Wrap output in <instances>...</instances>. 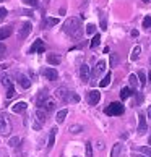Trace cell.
I'll use <instances>...</instances> for the list:
<instances>
[{
    "mask_svg": "<svg viewBox=\"0 0 151 157\" xmlns=\"http://www.w3.org/2000/svg\"><path fill=\"white\" fill-rule=\"evenodd\" d=\"M120 138H122V139H127V138H129V135H127V133H122Z\"/></svg>",
    "mask_w": 151,
    "mask_h": 157,
    "instance_id": "46",
    "label": "cell"
},
{
    "mask_svg": "<svg viewBox=\"0 0 151 157\" xmlns=\"http://www.w3.org/2000/svg\"><path fill=\"white\" fill-rule=\"evenodd\" d=\"M125 154V146L122 143H117L112 146V151H111V157H124Z\"/></svg>",
    "mask_w": 151,
    "mask_h": 157,
    "instance_id": "11",
    "label": "cell"
},
{
    "mask_svg": "<svg viewBox=\"0 0 151 157\" xmlns=\"http://www.w3.org/2000/svg\"><path fill=\"white\" fill-rule=\"evenodd\" d=\"M149 63H151V57H149Z\"/></svg>",
    "mask_w": 151,
    "mask_h": 157,
    "instance_id": "52",
    "label": "cell"
},
{
    "mask_svg": "<svg viewBox=\"0 0 151 157\" xmlns=\"http://www.w3.org/2000/svg\"><path fill=\"white\" fill-rule=\"evenodd\" d=\"M23 3L34 8V7H38V5H39V0H23Z\"/></svg>",
    "mask_w": 151,
    "mask_h": 157,
    "instance_id": "33",
    "label": "cell"
},
{
    "mask_svg": "<svg viewBox=\"0 0 151 157\" xmlns=\"http://www.w3.org/2000/svg\"><path fill=\"white\" fill-rule=\"evenodd\" d=\"M146 115H148V118H151V105L148 107V112H146Z\"/></svg>",
    "mask_w": 151,
    "mask_h": 157,
    "instance_id": "47",
    "label": "cell"
},
{
    "mask_svg": "<svg viewBox=\"0 0 151 157\" xmlns=\"http://www.w3.org/2000/svg\"><path fill=\"white\" fill-rule=\"evenodd\" d=\"M101 29L102 31H106L107 29V20H106V15H101Z\"/></svg>",
    "mask_w": 151,
    "mask_h": 157,
    "instance_id": "35",
    "label": "cell"
},
{
    "mask_svg": "<svg viewBox=\"0 0 151 157\" xmlns=\"http://www.w3.org/2000/svg\"><path fill=\"white\" fill-rule=\"evenodd\" d=\"M13 96H15V88H13V84H11L7 88V99H11Z\"/></svg>",
    "mask_w": 151,
    "mask_h": 157,
    "instance_id": "38",
    "label": "cell"
},
{
    "mask_svg": "<svg viewBox=\"0 0 151 157\" xmlns=\"http://www.w3.org/2000/svg\"><path fill=\"white\" fill-rule=\"evenodd\" d=\"M26 109H28V104L23 102V101H20V102H16V104L11 105V110H13L15 113H21V112H25Z\"/></svg>",
    "mask_w": 151,
    "mask_h": 157,
    "instance_id": "18",
    "label": "cell"
},
{
    "mask_svg": "<svg viewBox=\"0 0 151 157\" xmlns=\"http://www.w3.org/2000/svg\"><path fill=\"white\" fill-rule=\"evenodd\" d=\"M149 26H151V16H145L143 18V28H146V29H149Z\"/></svg>",
    "mask_w": 151,
    "mask_h": 157,
    "instance_id": "37",
    "label": "cell"
},
{
    "mask_svg": "<svg viewBox=\"0 0 151 157\" xmlns=\"http://www.w3.org/2000/svg\"><path fill=\"white\" fill-rule=\"evenodd\" d=\"M138 81H140V86H141V88H145V84H146V73H145L143 70H140V71H138Z\"/></svg>",
    "mask_w": 151,
    "mask_h": 157,
    "instance_id": "26",
    "label": "cell"
},
{
    "mask_svg": "<svg viewBox=\"0 0 151 157\" xmlns=\"http://www.w3.org/2000/svg\"><path fill=\"white\" fill-rule=\"evenodd\" d=\"M2 2H5V0H0V3H2Z\"/></svg>",
    "mask_w": 151,
    "mask_h": 157,
    "instance_id": "51",
    "label": "cell"
},
{
    "mask_svg": "<svg viewBox=\"0 0 151 157\" xmlns=\"http://www.w3.org/2000/svg\"><path fill=\"white\" fill-rule=\"evenodd\" d=\"M20 141H21V139H20L18 136H13V138H10L8 146H10V147H18V146H20Z\"/></svg>",
    "mask_w": 151,
    "mask_h": 157,
    "instance_id": "27",
    "label": "cell"
},
{
    "mask_svg": "<svg viewBox=\"0 0 151 157\" xmlns=\"http://www.w3.org/2000/svg\"><path fill=\"white\" fill-rule=\"evenodd\" d=\"M143 2H145V3H146V2H149V0H143Z\"/></svg>",
    "mask_w": 151,
    "mask_h": 157,
    "instance_id": "50",
    "label": "cell"
},
{
    "mask_svg": "<svg viewBox=\"0 0 151 157\" xmlns=\"http://www.w3.org/2000/svg\"><path fill=\"white\" fill-rule=\"evenodd\" d=\"M57 126H54V128H50V131H49V143H47V147L50 149L52 146L55 144V135H57Z\"/></svg>",
    "mask_w": 151,
    "mask_h": 157,
    "instance_id": "20",
    "label": "cell"
},
{
    "mask_svg": "<svg viewBox=\"0 0 151 157\" xmlns=\"http://www.w3.org/2000/svg\"><path fill=\"white\" fill-rule=\"evenodd\" d=\"M85 130V126L83 125H78V123H75V125H70L68 126V131L72 133V135H78V133H81Z\"/></svg>",
    "mask_w": 151,
    "mask_h": 157,
    "instance_id": "23",
    "label": "cell"
},
{
    "mask_svg": "<svg viewBox=\"0 0 151 157\" xmlns=\"http://www.w3.org/2000/svg\"><path fill=\"white\" fill-rule=\"evenodd\" d=\"M140 152L143 154V155H146V157H151V146H141L140 149Z\"/></svg>",
    "mask_w": 151,
    "mask_h": 157,
    "instance_id": "30",
    "label": "cell"
},
{
    "mask_svg": "<svg viewBox=\"0 0 151 157\" xmlns=\"http://www.w3.org/2000/svg\"><path fill=\"white\" fill-rule=\"evenodd\" d=\"M11 33H13V28H11V26H3V28H0V40H5L7 37H10Z\"/></svg>",
    "mask_w": 151,
    "mask_h": 157,
    "instance_id": "19",
    "label": "cell"
},
{
    "mask_svg": "<svg viewBox=\"0 0 151 157\" xmlns=\"http://www.w3.org/2000/svg\"><path fill=\"white\" fill-rule=\"evenodd\" d=\"M44 42L41 39H36L34 40V44L31 45V49H30V54H36V52H39V54H44Z\"/></svg>",
    "mask_w": 151,
    "mask_h": 157,
    "instance_id": "12",
    "label": "cell"
},
{
    "mask_svg": "<svg viewBox=\"0 0 151 157\" xmlns=\"http://www.w3.org/2000/svg\"><path fill=\"white\" fill-rule=\"evenodd\" d=\"M80 101V96L78 94H73V92H70V99H68V102H78Z\"/></svg>",
    "mask_w": 151,
    "mask_h": 157,
    "instance_id": "42",
    "label": "cell"
},
{
    "mask_svg": "<svg viewBox=\"0 0 151 157\" xmlns=\"http://www.w3.org/2000/svg\"><path fill=\"white\" fill-rule=\"evenodd\" d=\"M67 115H68V110H67V109L59 110V112H57V117H55L57 123H63V121H65V118H67Z\"/></svg>",
    "mask_w": 151,
    "mask_h": 157,
    "instance_id": "21",
    "label": "cell"
},
{
    "mask_svg": "<svg viewBox=\"0 0 151 157\" xmlns=\"http://www.w3.org/2000/svg\"><path fill=\"white\" fill-rule=\"evenodd\" d=\"M111 78H112V73H111V71H109V73H106V76H104V78H102V81L99 83V86H101V88H107V86H109V83H111Z\"/></svg>",
    "mask_w": 151,
    "mask_h": 157,
    "instance_id": "25",
    "label": "cell"
},
{
    "mask_svg": "<svg viewBox=\"0 0 151 157\" xmlns=\"http://www.w3.org/2000/svg\"><path fill=\"white\" fill-rule=\"evenodd\" d=\"M96 33V26L93 25V23H89L88 26H86V34H94Z\"/></svg>",
    "mask_w": 151,
    "mask_h": 157,
    "instance_id": "40",
    "label": "cell"
},
{
    "mask_svg": "<svg viewBox=\"0 0 151 157\" xmlns=\"http://www.w3.org/2000/svg\"><path fill=\"white\" fill-rule=\"evenodd\" d=\"M130 34H132V37H137V36H138V31H137V29H133Z\"/></svg>",
    "mask_w": 151,
    "mask_h": 157,
    "instance_id": "45",
    "label": "cell"
},
{
    "mask_svg": "<svg viewBox=\"0 0 151 157\" xmlns=\"http://www.w3.org/2000/svg\"><path fill=\"white\" fill-rule=\"evenodd\" d=\"M101 42V36L99 34H94V37H93V40H91V44H89V47L91 49H94V47H97V44Z\"/></svg>",
    "mask_w": 151,
    "mask_h": 157,
    "instance_id": "28",
    "label": "cell"
},
{
    "mask_svg": "<svg viewBox=\"0 0 151 157\" xmlns=\"http://www.w3.org/2000/svg\"><path fill=\"white\" fill-rule=\"evenodd\" d=\"M11 133V121L7 113H0V135L8 136Z\"/></svg>",
    "mask_w": 151,
    "mask_h": 157,
    "instance_id": "2",
    "label": "cell"
},
{
    "mask_svg": "<svg viewBox=\"0 0 151 157\" xmlns=\"http://www.w3.org/2000/svg\"><path fill=\"white\" fill-rule=\"evenodd\" d=\"M148 79H151V71L148 73Z\"/></svg>",
    "mask_w": 151,
    "mask_h": 157,
    "instance_id": "48",
    "label": "cell"
},
{
    "mask_svg": "<svg viewBox=\"0 0 151 157\" xmlns=\"http://www.w3.org/2000/svg\"><path fill=\"white\" fill-rule=\"evenodd\" d=\"M54 94H55V97L59 99V101H62V102H68V99H70V91H68L65 86H60V88H57Z\"/></svg>",
    "mask_w": 151,
    "mask_h": 157,
    "instance_id": "5",
    "label": "cell"
},
{
    "mask_svg": "<svg viewBox=\"0 0 151 157\" xmlns=\"http://www.w3.org/2000/svg\"><path fill=\"white\" fill-rule=\"evenodd\" d=\"M141 157H146V155H141Z\"/></svg>",
    "mask_w": 151,
    "mask_h": 157,
    "instance_id": "53",
    "label": "cell"
},
{
    "mask_svg": "<svg viewBox=\"0 0 151 157\" xmlns=\"http://www.w3.org/2000/svg\"><path fill=\"white\" fill-rule=\"evenodd\" d=\"M34 117H36V120L39 121L41 125H44V123H46V120H47V112H46L44 109H38V110H36V113H34Z\"/></svg>",
    "mask_w": 151,
    "mask_h": 157,
    "instance_id": "15",
    "label": "cell"
},
{
    "mask_svg": "<svg viewBox=\"0 0 151 157\" xmlns=\"http://www.w3.org/2000/svg\"><path fill=\"white\" fill-rule=\"evenodd\" d=\"M55 105H57L55 99H54V97H47V99L44 101V104H42V107H41V109H44L46 112L49 113V112H52V110H55Z\"/></svg>",
    "mask_w": 151,
    "mask_h": 157,
    "instance_id": "13",
    "label": "cell"
},
{
    "mask_svg": "<svg viewBox=\"0 0 151 157\" xmlns=\"http://www.w3.org/2000/svg\"><path fill=\"white\" fill-rule=\"evenodd\" d=\"M86 101H88L89 105H96V104L101 101V92H99V91H96V89L89 91L88 94H86Z\"/></svg>",
    "mask_w": 151,
    "mask_h": 157,
    "instance_id": "8",
    "label": "cell"
},
{
    "mask_svg": "<svg viewBox=\"0 0 151 157\" xmlns=\"http://www.w3.org/2000/svg\"><path fill=\"white\" fill-rule=\"evenodd\" d=\"M140 54H141V47H140V45H135V47H133V50H132L130 60H132V62H135L138 57H140Z\"/></svg>",
    "mask_w": 151,
    "mask_h": 157,
    "instance_id": "24",
    "label": "cell"
},
{
    "mask_svg": "<svg viewBox=\"0 0 151 157\" xmlns=\"http://www.w3.org/2000/svg\"><path fill=\"white\" fill-rule=\"evenodd\" d=\"M96 147H97V149H99V151H101V149H104V143H101V141H99V143H97V144H96Z\"/></svg>",
    "mask_w": 151,
    "mask_h": 157,
    "instance_id": "44",
    "label": "cell"
},
{
    "mask_svg": "<svg viewBox=\"0 0 151 157\" xmlns=\"http://www.w3.org/2000/svg\"><path fill=\"white\" fill-rule=\"evenodd\" d=\"M129 81H130V86H132V88H137V86H138V76H137V75H130Z\"/></svg>",
    "mask_w": 151,
    "mask_h": 157,
    "instance_id": "31",
    "label": "cell"
},
{
    "mask_svg": "<svg viewBox=\"0 0 151 157\" xmlns=\"http://www.w3.org/2000/svg\"><path fill=\"white\" fill-rule=\"evenodd\" d=\"M148 131V125H146V117H145L143 113H138V130H137V133L140 136H143L145 133Z\"/></svg>",
    "mask_w": 151,
    "mask_h": 157,
    "instance_id": "9",
    "label": "cell"
},
{
    "mask_svg": "<svg viewBox=\"0 0 151 157\" xmlns=\"http://www.w3.org/2000/svg\"><path fill=\"white\" fill-rule=\"evenodd\" d=\"M46 25H47V26H55V25H59V18H47V20H46Z\"/></svg>",
    "mask_w": 151,
    "mask_h": 157,
    "instance_id": "36",
    "label": "cell"
},
{
    "mask_svg": "<svg viewBox=\"0 0 151 157\" xmlns=\"http://www.w3.org/2000/svg\"><path fill=\"white\" fill-rule=\"evenodd\" d=\"M125 112V107L122 105L120 102H112L109 104V107L106 109V115H109V117H119V115H122Z\"/></svg>",
    "mask_w": 151,
    "mask_h": 157,
    "instance_id": "3",
    "label": "cell"
},
{
    "mask_svg": "<svg viewBox=\"0 0 151 157\" xmlns=\"http://www.w3.org/2000/svg\"><path fill=\"white\" fill-rule=\"evenodd\" d=\"M42 75L46 78H47L49 81H55L57 78H59V73H57L55 68H44L42 70Z\"/></svg>",
    "mask_w": 151,
    "mask_h": 157,
    "instance_id": "14",
    "label": "cell"
},
{
    "mask_svg": "<svg viewBox=\"0 0 151 157\" xmlns=\"http://www.w3.org/2000/svg\"><path fill=\"white\" fill-rule=\"evenodd\" d=\"M49 97V94H47V89H41L39 91V94H38V99H36V104H38V109H41L42 107V104H44V101Z\"/></svg>",
    "mask_w": 151,
    "mask_h": 157,
    "instance_id": "16",
    "label": "cell"
},
{
    "mask_svg": "<svg viewBox=\"0 0 151 157\" xmlns=\"http://www.w3.org/2000/svg\"><path fill=\"white\" fill-rule=\"evenodd\" d=\"M75 157H78V155H75Z\"/></svg>",
    "mask_w": 151,
    "mask_h": 157,
    "instance_id": "54",
    "label": "cell"
},
{
    "mask_svg": "<svg viewBox=\"0 0 151 157\" xmlns=\"http://www.w3.org/2000/svg\"><path fill=\"white\" fill-rule=\"evenodd\" d=\"M16 81H18V84L21 86L23 89L31 88V79L28 78L26 75H23V73H16Z\"/></svg>",
    "mask_w": 151,
    "mask_h": 157,
    "instance_id": "10",
    "label": "cell"
},
{
    "mask_svg": "<svg viewBox=\"0 0 151 157\" xmlns=\"http://www.w3.org/2000/svg\"><path fill=\"white\" fill-rule=\"evenodd\" d=\"M7 15H8V11L5 7H0V21H3L5 18H7Z\"/></svg>",
    "mask_w": 151,
    "mask_h": 157,
    "instance_id": "39",
    "label": "cell"
},
{
    "mask_svg": "<svg viewBox=\"0 0 151 157\" xmlns=\"http://www.w3.org/2000/svg\"><path fill=\"white\" fill-rule=\"evenodd\" d=\"M148 143H149V144H151V136H149V138H148Z\"/></svg>",
    "mask_w": 151,
    "mask_h": 157,
    "instance_id": "49",
    "label": "cell"
},
{
    "mask_svg": "<svg viewBox=\"0 0 151 157\" xmlns=\"http://www.w3.org/2000/svg\"><path fill=\"white\" fill-rule=\"evenodd\" d=\"M80 78L83 83H88L89 78H91V68L88 63H83V65L80 67Z\"/></svg>",
    "mask_w": 151,
    "mask_h": 157,
    "instance_id": "7",
    "label": "cell"
},
{
    "mask_svg": "<svg viewBox=\"0 0 151 157\" xmlns=\"http://www.w3.org/2000/svg\"><path fill=\"white\" fill-rule=\"evenodd\" d=\"M111 67H117V63H119V57H117V54H111Z\"/></svg>",
    "mask_w": 151,
    "mask_h": 157,
    "instance_id": "34",
    "label": "cell"
},
{
    "mask_svg": "<svg viewBox=\"0 0 151 157\" xmlns=\"http://www.w3.org/2000/svg\"><path fill=\"white\" fill-rule=\"evenodd\" d=\"M41 126H42V125H41L38 120H34V123H33V128H34V130H41Z\"/></svg>",
    "mask_w": 151,
    "mask_h": 157,
    "instance_id": "43",
    "label": "cell"
},
{
    "mask_svg": "<svg viewBox=\"0 0 151 157\" xmlns=\"http://www.w3.org/2000/svg\"><path fill=\"white\" fill-rule=\"evenodd\" d=\"M130 96H133V89L132 88H122L120 89V99H122V101L129 99Z\"/></svg>",
    "mask_w": 151,
    "mask_h": 157,
    "instance_id": "22",
    "label": "cell"
},
{
    "mask_svg": "<svg viewBox=\"0 0 151 157\" xmlns=\"http://www.w3.org/2000/svg\"><path fill=\"white\" fill-rule=\"evenodd\" d=\"M0 83H2L5 88H8V86H11V81H10V78L7 76V75H2L0 76Z\"/></svg>",
    "mask_w": 151,
    "mask_h": 157,
    "instance_id": "29",
    "label": "cell"
},
{
    "mask_svg": "<svg viewBox=\"0 0 151 157\" xmlns=\"http://www.w3.org/2000/svg\"><path fill=\"white\" fill-rule=\"evenodd\" d=\"M104 70H106V62H104V60H99V62L96 63V67H94V70H93V73H91L93 81L99 79V76L104 73Z\"/></svg>",
    "mask_w": 151,
    "mask_h": 157,
    "instance_id": "4",
    "label": "cell"
},
{
    "mask_svg": "<svg viewBox=\"0 0 151 157\" xmlns=\"http://www.w3.org/2000/svg\"><path fill=\"white\" fill-rule=\"evenodd\" d=\"M60 62H62V57L59 54H47V63L49 65H60Z\"/></svg>",
    "mask_w": 151,
    "mask_h": 157,
    "instance_id": "17",
    "label": "cell"
},
{
    "mask_svg": "<svg viewBox=\"0 0 151 157\" xmlns=\"http://www.w3.org/2000/svg\"><path fill=\"white\" fill-rule=\"evenodd\" d=\"M5 55H7V47H5V44L0 42V60H2Z\"/></svg>",
    "mask_w": 151,
    "mask_h": 157,
    "instance_id": "41",
    "label": "cell"
},
{
    "mask_svg": "<svg viewBox=\"0 0 151 157\" xmlns=\"http://www.w3.org/2000/svg\"><path fill=\"white\" fill-rule=\"evenodd\" d=\"M63 33L67 36H70L72 39H81L83 36V26H81V21L77 16H72L63 23Z\"/></svg>",
    "mask_w": 151,
    "mask_h": 157,
    "instance_id": "1",
    "label": "cell"
},
{
    "mask_svg": "<svg viewBox=\"0 0 151 157\" xmlns=\"http://www.w3.org/2000/svg\"><path fill=\"white\" fill-rule=\"evenodd\" d=\"M31 29H33V26H31V23H30V21L23 23L21 28H20V31H18V39H20V40H25L28 36H30Z\"/></svg>",
    "mask_w": 151,
    "mask_h": 157,
    "instance_id": "6",
    "label": "cell"
},
{
    "mask_svg": "<svg viewBox=\"0 0 151 157\" xmlns=\"http://www.w3.org/2000/svg\"><path fill=\"white\" fill-rule=\"evenodd\" d=\"M85 152H86V157H93V146H91V143H86Z\"/></svg>",
    "mask_w": 151,
    "mask_h": 157,
    "instance_id": "32",
    "label": "cell"
}]
</instances>
